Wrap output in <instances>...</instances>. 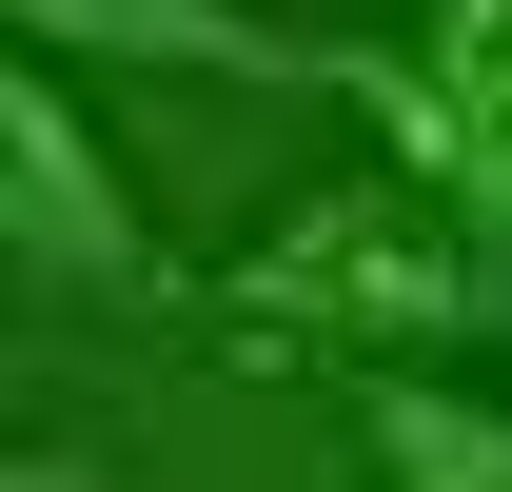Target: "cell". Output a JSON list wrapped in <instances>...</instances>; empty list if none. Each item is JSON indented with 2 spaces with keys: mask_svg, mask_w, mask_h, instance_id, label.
I'll list each match as a JSON object with an SVG mask.
<instances>
[{
  "mask_svg": "<svg viewBox=\"0 0 512 492\" xmlns=\"http://www.w3.org/2000/svg\"><path fill=\"white\" fill-rule=\"evenodd\" d=\"M237 296L296 315V335H473V315H493V237L394 158V178H335L316 217H276V237L237 256Z\"/></svg>",
  "mask_w": 512,
  "mask_h": 492,
  "instance_id": "obj_1",
  "label": "cell"
},
{
  "mask_svg": "<svg viewBox=\"0 0 512 492\" xmlns=\"http://www.w3.org/2000/svg\"><path fill=\"white\" fill-rule=\"evenodd\" d=\"M0 256H20V296L178 315V237H158L138 178L79 138V60H60V40H20V79H0Z\"/></svg>",
  "mask_w": 512,
  "mask_h": 492,
  "instance_id": "obj_2",
  "label": "cell"
},
{
  "mask_svg": "<svg viewBox=\"0 0 512 492\" xmlns=\"http://www.w3.org/2000/svg\"><path fill=\"white\" fill-rule=\"evenodd\" d=\"M20 40L60 60H138V79H256V99H355V119H414V40H335V20H276V0H0Z\"/></svg>",
  "mask_w": 512,
  "mask_h": 492,
  "instance_id": "obj_3",
  "label": "cell"
},
{
  "mask_svg": "<svg viewBox=\"0 0 512 492\" xmlns=\"http://www.w3.org/2000/svg\"><path fill=\"white\" fill-rule=\"evenodd\" d=\"M394 158L512 256V0H434V20H414V119H394Z\"/></svg>",
  "mask_w": 512,
  "mask_h": 492,
  "instance_id": "obj_4",
  "label": "cell"
},
{
  "mask_svg": "<svg viewBox=\"0 0 512 492\" xmlns=\"http://www.w3.org/2000/svg\"><path fill=\"white\" fill-rule=\"evenodd\" d=\"M355 453L414 492H512V394L473 374H355Z\"/></svg>",
  "mask_w": 512,
  "mask_h": 492,
  "instance_id": "obj_5",
  "label": "cell"
}]
</instances>
